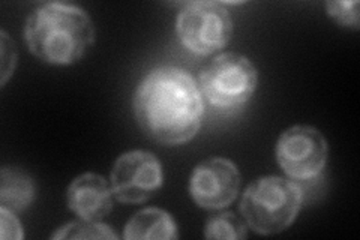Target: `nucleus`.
<instances>
[{"label": "nucleus", "instance_id": "1", "mask_svg": "<svg viewBox=\"0 0 360 240\" xmlns=\"http://www.w3.org/2000/svg\"><path fill=\"white\" fill-rule=\"evenodd\" d=\"M205 106L193 75L162 66L144 77L134 96V114L143 132L168 146L184 144L197 135Z\"/></svg>", "mask_w": 360, "mask_h": 240}, {"label": "nucleus", "instance_id": "2", "mask_svg": "<svg viewBox=\"0 0 360 240\" xmlns=\"http://www.w3.org/2000/svg\"><path fill=\"white\" fill-rule=\"evenodd\" d=\"M25 38L33 56L51 65L80 61L95 41L86 11L70 4H42L29 15Z\"/></svg>", "mask_w": 360, "mask_h": 240}, {"label": "nucleus", "instance_id": "3", "mask_svg": "<svg viewBox=\"0 0 360 240\" xmlns=\"http://www.w3.org/2000/svg\"><path fill=\"white\" fill-rule=\"evenodd\" d=\"M302 200V191L292 182L276 176L260 177L246 188L240 212L254 232L276 234L295 222Z\"/></svg>", "mask_w": 360, "mask_h": 240}, {"label": "nucleus", "instance_id": "4", "mask_svg": "<svg viewBox=\"0 0 360 240\" xmlns=\"http://www.w3.org/2000/svg\"><path fill=\"white\" fill-rule=\"evenodd\" d=\"M258 74L254 63L238 53L215 57L200 74V87L212 106L236 108L254 95Z\"/></svg>", "mask_w": 360, "mask_h": 240}, {"label": "nucleus", "instance_id": "5", "mask_svg": "<svg viewBox=\"0 0 360 240\" xmlns=\"http://www.w3.org/2000/svg\"><path fill=\"white\" fill-rule=\"evenodd\" d=\"M176 30L188 50L206 56L221 50L230 41L233 18L222 4L193 2L180 11Z\"/></svg>", "mask_w": 360, "mask_h": 240}, {"label": "nucleus", "instance_id": "6", "mask_svg": "<svg viewBox=\"0 0 360 240\" xmlns=\"http://www.w3.org/2000/svg\"><path fill=\"white\" fill-rule=\"evenodd\" d=\"M276 159L285 173L295 179L319 176L328 161V141L308 125H297L279 137Z\"/></svg>", "mask_w": 360, "mask_h": 240}, {"label": "nucleus", "instance_id": "7", "mask_svg": "<svg viewBox=\"0 0 360 240\" xmlns=\"http://www.w3.org/2000/svg\"><path fill=\"white\" fill-rule=\"evenodd\" d=\"M162 167L153 153L134 151L122 155L111 171V187L117 200L143 203L162 187Z\"/></svg>", "mask_w": 360, "mask_h": 240}, {"label": "nucleus", "instance_id": "8", "mask_svg": "<svg viewBox=\"0 0 360 240\" xmlns=\"http://www.w3.org/2000/svg\"><path fill=\"white\" fill-rule=\"evenodd\" d=\"M239 170L230 159L210 158L194 170L189 182L193 200L205 209H222L238 197Z\"/></svg>", "mask_w": 360, "mask_h": 240}, {"label": "nucleus", "instance_id": "9", "mask_svg": "<svg viewBox=\"0 0 360 240\" xmlns=\"http://www.w3.org/2000/svg\"><path fill=\"white\" fill-rule=\"evenodd\" d=\"M68 206L82 220L98 222L111 212V191L107 180L95 173L78 176L68 188Z\"/></svg>", "mask_w": 360, "mask_h": 240}, {"label": "nucleus", "instance_id": "10", "mask_svg": "<svg viewBox=\"0 0 360 240\" xmlns=\"http://www.w3.org/2000/svg\"><path fill=\"white\" fill-rule=\"evenodd\" d=\"M123 237L128 240L177 239V227L172 215L165 210L144 209L129 220Z\"/></svg>", "mask_w": 360, "mask_h": 240}, {"label": "nucleus", "instance_id": "11", "mask_svg": "<svg viewBox=\"0 0 360 240\" xmlns=\"http://www.w3.org/2000/svg\"><path fill=\"white\" fill-rule=\"evenodd\" d=\"M35 197V188L30 177L18 168L2 170V187H0V203L2 208L13 212L26 209Z\"/></svg>", "mask_w": 360, "mask_h": 240}, {"label": "nucleus", "instance_id": "12", "mask_svg": "<svg viewBox=\"0 0 360 240\" xmlns=\"http://www.w3.org/2000/svg\"><path fill=\"white\" fill-rule=\"evenodd\" d=\"M206 239H245L246 227L234 213L213 216L206 224Z\"/></svg>", "mask_w": 360, "mask_h": 240}, {"label": "nucleus", "instance_id": "13", "mask_svg": "<svg viewBox=\"0 0 360 240\" xmlns=\"http://www.w3.org/2000/svg\"><path fill=\"white\" fill-rule=\"evenodd\" d=\"M53 239H117V234L107 225L83 220L65 225L53 234Z\"/></svg>", "mask_w": 360, "mask_h": 240}, {"label": "nucleus", "instance_id": "14", "mask_svg": "<svg viewBox=\"0 0 360 240\" xmlns=\"http://www.w3.org/2000/svg\"><path fill=\"white\" fill-rule=\"evenodd\" d=\"M326 9L338 25L359 29V2H328Z\"/></svg>", "mask_w": 360, "mask_h": 240}, {"label": "nucleus", "instance_id": "15", "mask_svg": "<svg viewBox=\"0 0 360 240\" xmlns=\"http://www.w3.org/2000/svg\"><path fill=\"white\" fill-rule=\"evenodd\" d=\"M0 234H2V239L5 240L22 239V228L18 220L15 218L13 210H9L6 208H0Z\"/></svg>", "mask_w": 360, "mask_h": 240}, {"label": "nucleus", "instance_id": "16", "mask_svg": "<svg viewBox=\"0 0 360 240\" xmlns=\"http://www.w3.org/2000/svg\"><path fill=\"white\" fill-rule=\"evenodd\" d=\"M0 35H2V86H5L15 68L17 50L14 42L8 38L5 32L0 33Z\"/></svg>", "mask_w": 360, "mask_h": 240}]
</instances>
